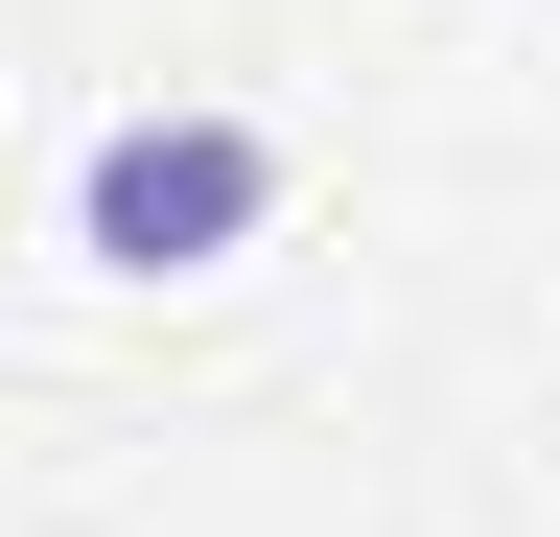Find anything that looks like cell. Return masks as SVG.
Returning a JSON list of instances; mask_svg holds the SVG:
<instances>
[{
  "mask_svg": "<svg viewBox=\"0 0 560 537\" xmlns=\"http://www.w3.org/2000/svg\"><path fill=\"white\" fill-rule=\"evenodd\" d=\"M280 234V117L234 94H164V117H94V164H70V257L94 281H210V257Z\"/></svg>",
  "mask_w": 560,
  "mask_h": 537,
  "instance_id": "obj_1",
  "label": "cell"
}]
</instances>
